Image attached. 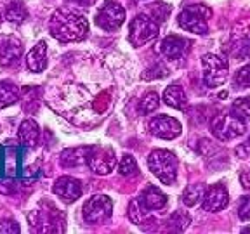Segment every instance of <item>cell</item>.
<instances>
[{
    "instance_id": "obj_1",
    "label": "cell",
    "mask_w": 250,
    "mask_h": 234,
    "mask_svg": "<svg viewBox=\"0 0 250 234\" xmlns=\"http://www.w3.org/2000/svg\"><path fill=\"white\" fill-rule=\"evenodd\" d=\"M49 31L59 42H78L89 33V21L66 9H58L49 21Z\"/></svg>"
},
{
    "instance_id": "obj_2",
    "label": "cell",
    "mask_w": 250,
    "mask_h": 234,
    "mask_svg": "<svg viewBox=\"0 0 250 234\" xmlns=\"http://www.w3.org/2000/svg\"><path fill=\"white\" fill-rule=\"evenodd\" d=\"M148 167L164 184H174L177 177V158L167 149H155L148 158Z\"/></svg>"
},
{
    "instance_id": "obj_3",
    "label": "cell",
    "mask_w": 250,
    "mask_h": 234,
    "mask_svg": "<svg viewBox=\"0 0 250 234\" xmlns=\"http://www.w3.org/2000/svg\"><path fill=\"white\" fill-rule=\"evenodd\" d=\"M158 35V23L155 18L148 14H139L130 21L129 26V42L134 47L145 45L151 42Z\"/></svg>"
},
{
    "instance_id": "obj_4",
    "label": "cell",
    "mask_w": 250,
    "mask_h": 234,
    "mask_svg": "<svg viewBox=\"0 0 250 234\" xmlns=\"http://www.w3.org/2000/svg\"><path fill=\"white\" fill-rule=\"evenodd\" d=\"M203 83L210 89L223 85L228 78V61L217 54H205L202 58Z\"/></svg>"
},
{
    "instance_id": "obj_5",
    "label": "cell",
    "mask_w": 250,
    "mask_h": 234,
    "mask_svg": "<svg viewBox=\"0 0 250 234\" xmlns=\"http://www.w3.org/2000/svg\"><path fill=\"white\" fill-rule=\"evenodd\" d=\"M210 14L205 5H189L179 14V26L186 31H191L196 35H205L208 31L207 18Z\"/></svg>"
},
{
    "instance_id": "obj_6",
    "label": "cell",
    "mask_w": 250,
    "mask_h": 234,
    "mask_svg": "<svg viewBox=\"0 0 250 234\" xmlns=\"http://www.w3.org/2000/svg\"><path fill=\"white\" fill-rule=\"evenodd\" d=\"M113 212V203L108 196L96 195L83 205V220L87 224H101L111 217Z\"/></svg>"
},
{
    "instance_id": "obj_7",
    "label": "cell",
    "mask_w": 250,
    "mask_h": 234,
    "mask_svg": "<svg viewBox=\"0 0 250 234\" xmlns=\"http://www.w3.org/2000/svg\"><path fill=\"white\" fill-rule=\"evenodd\" d=\"M212 132L219 140H231L245 132V121L231 115H219L212 121Z\"/></svg>"
},
{
    "instance_id": "obj_8",
    "label": "cell",
    "mask_w": 250,
    "mask_h": 234,
    "mask_svg": "<svg viewBox=\"0 0 250 234\" xmlns=\"http://www.w3.org/2000/svg\"><path fill=\"white\" fill-rule=\"evenodd\" d=\"M61 212H58V208H51V210H40V208H35V210L30 214V222L31 227L35 233H62L61 227H58V224H62L64 226V220H59L58 217H61Z\"/></svg>"
},
{
    "instance_id": "obj_9",
    "label": "cell",
    "mask_w": 250,
    "mask_h": 234,
    "mask_svg": "<svg viewBox=\"0 0 250 234\" xmlns=\"http://www.w3.org/2000/svg\"><path fill=\"white\" fill-rule=\"evenodd\" d=\"M87 165L94 174L99 176H106L113 170L117 165V156H115L113 149L109 148H89L87 153Z\"/></svg>"
},
{
    "instance_id": "obj_10",
    "label": "cell",
    "mask_w": 250,
    "mask_h": 234,
    "mask_svg": "<svg viewBox=\"0 0 250 234\" xmlns=\"http://www.w3.org/2000/svg\"><path fill=\"white\" fill-rule=\"evenodd\" d=\"M125 21V9L117 2H106L101 9H99L98 16H96V24L101 30L111 31L117 30L124 24Z\"/></svg>"
},
{
    "instance_id": "obj_11",
    "label": "cell",
    "mask_w": 250,
    "mask_h": 234,
    "mask_svg": "<svg viewBox=\"0 0 250 234\" xmlns=\"http://www.w3.org/2000/svg\"><path fill=\"white\" fill-rule=\"evenodd\" d=\"M149 132L158 139H176L177 136H181V123L176 118L160 115V117H155L149 121Z\"/></svg>"
},
{
    "instance_id": "obj_12",
    "label": "cell",
    "mask_w": 250,
    "mask_h": 234,
    "mask_svg": "<svg viewBox=\"0 0 250 234\" xmlns=\"http://www.w3.org/2000/svg\"><path fill=\"white\" fill-rule=\"evenodd\" d=\"M203 203L202 207L205 212H221L228 207V203H229V195H228L226 187L223 184H214L207 189V191L203 193Z\"/></svg>"
},
{
    "instance_id": "obj_13",
    "label": "cell",
    "mask_w": 250,
    "mask_h": 234,
    "mask_svg": "<svg viewBox=\"0 0 250 234\" xmlns=\"http://www.w3.org/2000/svg\"><path fill=\"white\" fill-rule=\"evenodd\" d=\"M23 56V43L20 39L12 35H2L0 37V64L2 66H12L20 61Z\"/></svg>"
},
{
    "instance_id": "obj_14",
    "label": "cell",
    "mask_w": 250,
    "mask_h": 234,
    "mask_svg": "<svg viewBox=\"0 0 250 234\" xmlns=\"http://www.w3.org/2000/svg\"><path fill=\"white\" fill-rule=\"evenodd\" d=\"M52 191H54V195L58 196L59 199H62L64 203H73L82 196V184L78 182L77 179H73V177L64 176L56 180Z\"/></svg>"
},
{
    "instance_id": "obj_15",
    "label": "cell",
    "mask_w": 250,
    "mask_h": 234,
    "mask_svg": "<svg viewBox=\"0 0 250 234\" xmlns=\"http://www.w3.org/2000/svg\"><path fill=\"white\" fill-rule=\"evenodd\" d=\"M137 203L141 205V208H145L146 212L149 210H160L167 205V196L155 186H148L145 191L141 193Z\"/></svg>"
},
{
    "instance_id": "obj_16",
    "label": "cell",
    "mask_w": 250,
    "mask_h": 234,
    "mask_svg": "<svg viewBox=\"0 0 250 234\" xmlns=\"http://www.w3.org/2000/svg\"><path fill=\"white\" fill-rule=\"evenodd\" d=\"M26 66L33 73H40L47 68V43L39 42L26 56Z\"/></svg>"
},
{
    "instance_id": "obj_17",
    "label": "cell",
    "mask_w": 250,
    "mask_h": 234,
    "mask_svg": "<svg viewBox=\"0 0 250 234\" xmlns=\"http://www.w3.org/2000/svg\"><path fill=\"white\" fill-rule=\"evenodd\" d=\"M188 43H189V42H188V40H184V39H181V37L168 35V37H165V39L162 40L160 51L167 59H177V58H181V56L184 54Z\"/></svg>"
},
{
    "instance_id": "obj_18",
    "label": "cell",
    "mask_w": 250,
    "mask_h": 234,
    "mask_svg": "<svg viewBox=\"0 0 250 234\" xmlns=\"http://www.w3.org/2000/svg\"><path fill=\"white\" fill-rule=\"evenodd\" d=\"M39 136H40V129L33 120H24L23 123L20 125L18 139H20L24 146H35L37 140H39Z\"/></svg>"
},
{
    "instance_id": "obj_19",
    "label": "cell",
    "mask_w": 250,
    "mask_h": 234,
    "mask_svg": "<svg viewBox=\"0 0 250 234\" xmlns=\"http://www.w3.org/2000/svg\"><path fill=\"white\" fill-rule=\"evenodd\" d=\"M164 102L170 108H176V109H183L186 106L188 99H186V94L184 90L181 89V85H170L165 89L164 92Z\"/></svg>"
},
{
    "instance_id": "obj_20",
    "label": "cell",
    "mask_w": 250,
    "mask_h": 234,
    "mask_svg": "<svg viewBox=\"0 0 250 234\" xmlns=\"http://www.w3.org/2000/svg\"><path fill=\"white\" fill-rule=\"evenodd\" d=\"M87 153L89 148H75L66 149L61 155V163L64 167H80V165H87Z\"/></svg>"
},
{
    "instance_id": "obj_21",
    "label": "cell",
    "mask_w": 250,
    "mask_h": 234,
    "mask_svg": "<svg viewBox=\"0 0 250 234\" xmlns=\"http://www.w3.org/2000/svg\"><path fill=\"white\" fill-rule=\"evenodd\" d=\"M20 99V89L9 80L0 82V109L7 108V106L14 104Z\"/></svg>"
},
{
    "instance_id": "obj_22",
    "label": "cell",
    "mask_w": 250,
    "mask_h": 234,
    "mask_svg": "<svg viewBox=\"0 0 250 234\" xmlns=\"http://www.w3.org/2000/svg\"><path fill=\"white\" fill-rule=\"evenodd\" d=\"M203 193L205 191H203L202 184H191L183 191V203L188 207H195L196 203L203 198Z\"/></svg>"
},
{
    "instance_id": "obj_23",
    "label": "cell",
    "mask_w": 250,
    "mask_h": 234,
    "mask_svg": "<svg viewBox=\"0 0 250 234\" xmlns=\"http://www.w3.org/2000/svg\"><path fill=\"white\" fill-rule=\"evenodd\" d=\"M26 16H28L26 9H24V5L20 4V2H12L7 7V11H5V20L14 24H21L26 20Z\"/></svg>"
},
{
    "instance_id": "obj_24",
    "label": "cell",
    "mask_w": 250,
    "mask_h": 234,
    "mask_svg": "<svg viewBox=\"0 0 250 234\" xmlns=\"http://www.w3.org/2000/svg\"><path fill=\"white\" fill-rule=\"evenodd\" d=\"M189 222H191V218H189V215L186 214V212H176V214H172L170 218L167 220V226L170 231H174V233H181V231H184L188 226H189Z\"/></svg>"
},
{
    "instance_id": "obj_25",
    "label": "cell",
    "mask_w": 250,
    "mask_h": 234,
    "mask_svg": "<svg viewBox=\"0 0 250 234\" xmlns=\"http://www.w3.org/2000/svg\"><path fill=\"white\" fill-rule=\"evenodd\" d=\"M234 117H238L242 121L250 120V98H240L233 102V108H231Z\"/></svg>"
},
{
    "instance_id": "obj_26",
    "label": "cell",
    "mask_w": 250,
    "mask_h": 234,
    "mask_svg": "<svg viewBox=\"0 0 250 234\" xmlns=\"http://www.w3.org/2000/svg\"><path fill=\"white\" fill-rule=\"evenodd\" d=\"M160 104V99H158V94L156 92H148L145 98L141 99L139 102V113L141 115H149L153 113Z\"/></svg>"
},
{
    "instance_id": "obj_27",
    "label": "cell",
    "mask_w": 250,
    "mask_h": 234,
    "mask_svg": "<svg viewBox=\"0 0 250 234\" xmlns=\"http://www.w3.org/2000/svg\"><path fill=\"white\" fill-rule=\"evenodd\" d=\"M118 172H120V176H124V177L136 176L137 163H136V160H134V156L124 155V158L120 160V165H118Z\"/></svg>"
},
{
    "instance_id": "obj_28",
    "label": "cell",
    "mask_w": 250,
    "mask_h": 234,
    "mask_svg": "<svg viewBox=\"0 0 250 234\" xmlns=\"http://www.w3.org/2000/svg\"><path fill=\"white\" fill-rule=\"evenodd\" d=\"M234 82L238 83L240 87H243V89L250 87V64H247L242 70H238V73L234 77Z\"/></svg>"
},
{
    "instance_id": "obj_29",
    "label": "cell",
    "mask_w": 250,
    "mask_h": 234,
    "mask_svg": "<svg viewBox=\"0 0 250 234\" xmlns=\"http://www.w3.org/2000/svg\"><path fill=\"white\" fill-rule=\"evenodd\" d=\"M0 233L4 234L20 233V226H18L16 220H11V218H0Z\"/></svg>"
},
{
    "instance_id": "obj_30",
    "label": "cell",
    "mask_w": 250,
    "mask_h": 234,
    "mask_svg": "<svg viewBox=\"0 0 250 234\" xmlns=\"http://www.w3.org/2000/svg\"><path fill=\"white\" fill-rule=\"evenodd\" d=\"M238 217L242 220H250V196H243L238 205Z\"/></svg>"
},
{
    "instance_id": "obj_31",
    "label": "cell",
    "mask_w": 250,
    "mask_h": 234,
    "mask_svg": "<svg viewBox=\"0 0 250 234\" xmlns=\"http://www.w3.org/2000/svg\"><path fill=\"white\" fill-rule=\"evenodd\" d=\"M242 233H245V234H247V233H250V227H245V229H243Z\"/></svg>"
},
{
    "instance_id": "obj_32",
    "label": "cell",
    "mask_w": 250,
    "mask_h": 234,
    "mask_svg": "<svg viewBox=\"0 0 250 234\" xmlns=\"http://www.w3.org/2000/svg\"><path fill=\"white\" fill-rule=\"evenodd\" d=\"M0 21H2V16H0Z\"/></svg>"
}]
</instances>
